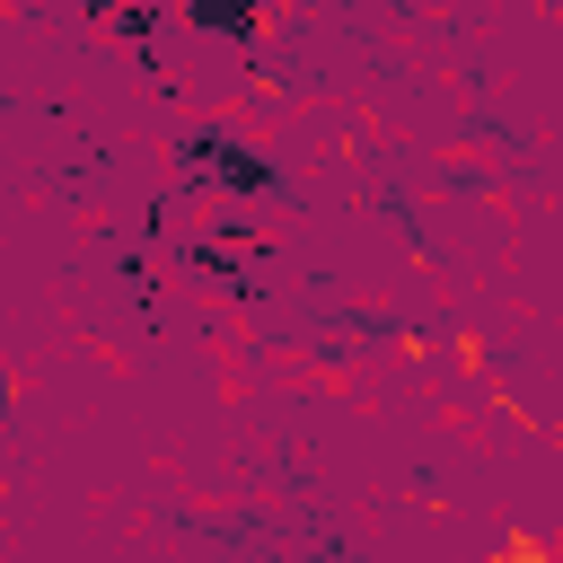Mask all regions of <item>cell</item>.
I'll return each instance as SVG.
<instances>
[{"label":"cell","mask_w":563,"mask_h":563,"mask_svg":"<svg viewBox=\"0 0 563 563\" xmlns=\"http://www.w3.org/2000/svg\"><path fill=\"white\" fill-rule=\"evenodd\" d=\"M9 396H18V369H9V361H0V413H9Z\"/></svg>","instance_id":"obj_1"}]
</instances>
